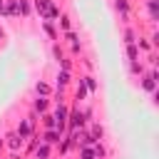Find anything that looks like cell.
<instances>
[{
  "label": "cell",
  "mask_w": 159,
  "mask_h": 159,
  "mask_svg": "<svg viewBox=\"0 0 159 159\" xmlns=\"http://www.w3.org/2000/svg\"><path fill=\"white\" fill-rule=\"evenodd\" d=\"M35 10L40 12V17L45 22H57V17H60V5L55 0H35Z\"/></svg>",
  "instance_id": "1"
},
{
  "label": "cell",
  "mask_w": 159,
  "mask_h": 159,
  "mask_svg": "<svg viewBox=\"0 0 159 159\" xmlns=\"http://www.w3.org/2000/svg\"><path fill=\"white\" fill-rule=\"evenodd\" d=\"M35 122H37V114H35V112H30L25 119H20V122H17L15 134H17L20 139H30V137H32V132H35Z\"/></svg>",
  "instance_id": "2"
},
{
  "label": "cell",
  "mask_w": 159,
  "mask_h": 159,
  "mask_svg": "<svg viewBox=\"0 0 159 159\" xmlns=\"http://www.w3.org/2000/svg\"><path fill=\"white\" fill-rule=\"evenodd\" d=\"M87 117H84V112L80 109V107H75L72 112H70V117H67V132H77V129H82V127H87Z\"/></svg>",
  "instance_id": "3"
},
{
  "label": "cell",
  "mask_w": 159,
  "mask_h": 159,
  "mask_svg": "<svg viewBox=\"0 0 159 159\" xmlns=\"http://www.w3.org/2000/svg\"><path fill=\"white\" fill-rule=\"evenodd\" d=\"M62 137H65V134H60L57 129H45V132L40 134V142H45V144H50V147H57Z\"/></svg>",
  "instance_id": "4"
},
{
  "label": "cell",
  "mask_w": 159,
  "mask_h": 159,
  "mask_svg": "<svg viewBox=\"0 0 159 159\" xmlns=\"http://www.w3.org/2000/svg\"><path fill=\"white\" fill-rule=\"evenodd\" d=\"M2 142H5V147H7L10 152H20V149H22V144H25V139H20L15 132H7V137H5Z\"/></svg>",
  "instance_id": "5"
},
{
  "label": "cell",
  "mask_w": 159,
  "mask_h": 159,
  "mask_svg": "<svg viewBox=\"0 0 159 159\" xmlns=\"http://www.w3.org/2000/svg\"><path fill=\"white\" fill-rule=\"evenodd\" d=\"M70 77H72L70 72H65V70H57V77H55V80H57V84H55V87H57V92H65V89L70 87V82H72Z\"/></svg>",
  "instance_id": "6"
},
{
  "label": "cell",
  "mask_w": 159,
  "mask_h": 159,
  "mask_svg": "<svg viewBox=\"0 0 159 159\" xmlns=\"http://www.w3.org/2000/svg\"><path fill=\"white\" fill-rule=\"evenodd\" d=\"M50 109V97H35L32 99V112L35 114H45Z\"/></svg>",
  "instance_id": "7"
},
{
  "label": "cell",
  "mask_w": 159,
  "mask_h": 159,
  "mask_svg": "<svg viewBox=\"0 0 159 159\" xmlns=\"http://www.w3.org/2000/svg\"><path fill=\"white\" fill-rule=\"evenodd\" d=\"M32 154H35V159H50L52 157V147L45 144V142H37V147L32 149Z\"/></svg>",
  "instance_id": "8"
},
{
  "label": "cell",
  "mask_w": 159,
  "mask_h": 159,
  "mask_svg": "<svg viewBox=\"0 0 159 159\" xmlns=\"http://www.w3.org/2000/svg\"><path fill=\"white\" fill-rule=\"evenodd\" d=\"M87 132H89V137H92L94 142H102V139H104V127H102L99 122H89V129H87Z\"/></svg>",
  "instance_id": "9"
},
{
  "label": "cell",
  "mask_w": 159,
  "mask_h": 159,
  "mask_svg": "<svg viewBox=\"0 0 159 159\" xmlns=\"http://www.w3.org/2000/svg\"><path fill=\"white\" fill-rule=\"evenodd\" d=\"M72 147H75V142H72V137H70V134H65V137L60 139V144H57V149H60V157H67Z\"/></svg>",
  "instance_id": "10"
},
{
  "label": "cell",
  "mask_w": 159,
  "mask_h": 159,
  "mask_svg": "<svg viewBox=\"0 0 159 159\" xmlns=\"http://www.w3.org/2000/svg\"><path fill=\"white\" fill-rule=\"evenodd\" d=\"M114 7L122 12V20H124V22H129V12H132V5H129V0H114Z\"/></svg>",
  "instance_id": "11"
},
{
  "label": "cell",
  "mask_w": 159,
  "mask_h": 159,
  "mask_svg": "<svg viewBox=\"0 0 159 159\" xmlns=\"http://www.w3.org/2000/svg\"><path fill=\"white\" fill-rule=\"evenodd\" d=\"M75 97H77V102H84V99L89 97V92H87V87H84V80H80V82L75 84Z\"/></svg>",
  "instance_id": "12"
},
{
  "label": "cell",
  "mask_w": 159,
  "mask_h": 159,
  "mask_svg": "<svg viewBox=\"0 0 159 159\" xmlns=\"http://www.w3.org/2000/svg\"><path fill=\"white\" fill-rule=\"evenodd\" d=\"M15 2H17V15H22V17H30V15H32L30 0H15Z\"/></svg>",
  "instance_id": "13"
},
{
  "label": "cell",
  "mask_w": 159,
  "mask_h": 159,
  "mask_svg": "<svg viewBox=\"0 0 159 159\" xmlns=\"http://www.w3.org/2000/svg\"><path fill=\"white\" fill-rule=\"evenodd\" d=\"M144 5H147V10H149L152 22H154V20H159V0H144Z\"/></svg>",
  "instance_id": "14"
},
{
  "label": "cell",
  "mask_w": 159,
  "mask_h": 159,
  "mask_svg": "<svg viewBox=\"0 0 159 159\" xmlns=\"http://www.w3.org/2000/svg\"><path fill=\"white\" fill-rule=\"evenodd\" d=\"M35 92H37V97H50V94H52V87H50L47 82L40 80V82L35 84Z\"/></svg>",
  "instance_id": "15"
},
{
  "label": "cell",
  "mask_w": 159,
  "mask_h": 159,
  "mask_svg": "<svg viewBox=\"0 0 159 159\" xmlns=\"http://www.w3.org/2000/svg\"><path fill=\"white\" fill-rule=\"evenodd\" d=\"M57 25H60V30H72V20H70V15L67 12H60V17H57Z\"/></svg>",
  "instance_id": "16"
},
{
  "label": "cell",
  "mask_w": 159,
  "mask_h": 159,
  "mask_svg": "<svg viewBox=\"0 0 159 159\" xmlns=\"http://www.w3.org/2000/svg\"><path fill=\"white\" fill-rule=\"evenodd\" d=\"M82 80H84V87H87V92H89V94H94V92H97V80H94L92 75H84Z\"/></svg>",
  "instance_id": "17"
},
{
  "label": "cell",
  "mask_w": 159,
  "mask_h": 159,
  "mask_svg": "<svg viewBox=\"0 0 159 159\" xmlns=\"http://www.w3.org/2000/svg\"><path fill=\"white\" fill-rule=\"evenodd\" d=\"M92 152H94V157H97V159H104V157L109 154V152H107V147H104L102 142H97V144H92Z\"/></svg>",
  "instance_id": "18"
},
{
  "label": "cell",
  "mask_w": 159,
  "mask_h": 159,
  "mask_svg": "<svg viewBox=\"0 0 159 159\" xmlns=\"http://www.w3.org/2000/svg\"><path fill=\"white\" fill-rule=\"evenodd\" d=\"M42 27H45V32L50 35V40H60V35H57V30H55V22H45V20H42Z\"/></svg>",
  "instance_id": "19"
},
{
  "label": "cell",
  "mask_w": 159,
  "mask_h": 159,
  "mask_svg": "<svg viewBox=\"0 0 159 159\" xmlns=\"http://www.w3.org/2000/svg\"><path fill=\"white\" fill-rule=\"evenodd\" d=\"M127 57H129V62H137V60H139V47H137V42H134V45H127Z\"/></svg>",
  "instance_id": "20"
},
{
  "label": "cell",
  "mask_w": 159,
  "mask_h": 159,
  "mask_svg": "<svg viewBox=\"0 0 159 159\" xmlns=\"http://www.w3.org/2000/svg\"><path fill=\"white\" fill-rule=\"evenodd\" d=\"M42 117V127L45 129H55V117L50 114V112H45V114H40Z\"/></svg>",
  "instance_id": "21"
},
{
  "label": "cell",
  "mask_w": 159,
  "mask_h": 159,
  "mask_svg": "<svg viewBox=\"0 0 159 159\" xmlns=\"http://www.w3.org/2000/svg\"><path fill=\"white\" fill-rule=\"evenodd\" d=\"M124 42H127V45H134V42H137V32H134L132 27L124 30Z\"/></svg>",
  "instance_id": "22"
},
{
  "label": "cell",
  "mask_w": 159,
  "mask_h": 159,
  "mask_svg": "<svg viewBox=\"0 0 159 159\" xmlns=\"http://www.w3.org/2000/svg\"><path fill=\"white\" fill-rule=\"evenodd\" d=\"M80 159H97L92 147H80Z\"/></svg>",
  "instance_id": "23"
},
{
  "label": "cell",
  "mask_w": 159,
  "mask_h": 159,
  "mask_svg": "<svg viewBox=\"0 0 159 159\" xmlns=\"http://www.w3.org/2000/svg\"><path fill=\"white\" fill-rule=\"evenodd\" d=\"M60 70L72 72V57H62V60H60Z\"/></svg>",
  "instance_id": "24"
},
{
  "label": "cell",
  "mask_w": 159,
  "mask_h": 159,
  "mask_svg": "<svg viewBox=\"0 0 159 159\" xmlns=\"http://www.w3.org/2000/svg\"><path fill=\"white\" fill-rule=\"evenodd\" d=\"M137 47H142V50H147V52H149V50H154V45H152V42H147L144 37H139V40H137Z\"/></svg>",
  "instance_id": "25"
},
{
  "label": "cell",
  "mask_w": 159,
  "mask_h": 159,
  "mask_svg": "<svg viewBox=\"0 0 159 159\" xmlns=\"http://www.w3.org/2000/svg\"><path fill=\"white\" fill-rule=\"evenodd\" d=\"M52 55H55V57H57V62H60V60H62V57H65V52H62V47H60V45H57V42H55V45H52Z\"/></svg>",
  "instance_id": "26"
},
{
  "label": "cell",
  "mask_w": 159,
  "mask_h": 159,
  "mask_svg": "<svg viewBox=\"0 0 159 159\" xmlns=\"http://www.w3.org/2000/svg\"><path fill=\"white\" fill-rule=\"evenodd\" d=\"M129 67H132V75H142V72H144V67L139 65V60H137V62H129Z\"/></svg>",
  "instance_id": "27"
},
{
  "label": "cell",
  "mask_w": 159,
  "mask_h": 159,
  "mask_svg": "<svg viewBox=\"0 0 159 159\" xmlns=\"http://www.w3.org/2000/svg\"><path fill=\"white\" fill-rule=\"evenodd\" d=\"M65 40H67V42H77V32H75V30H67V32H65Z\"/></svg>",
  "instance_id": "28"
},
{
  "label": "cell",
  "mask_w": 159,
  "mask_h": 159,
  "mask_svg": "<svg viewBox=\"0 0 159 159\" xmlns=\"http://www.w3.org/2000/svg\"><path fill=\"white\" fill-rule=\"evenodd\" d=\"M70 50H72V55L82 52V45H80V40H77V42H70Z\"/></svg>",
  "instance_id": "29"
},
{
  "label": "cell",
  "mask_w": 159,
  "mask_h": 159,
  "mask_svg": "<svg viewBox=\"0 0 159 159\" xmlns=\"http://www.w3.org/2000/svg\"><path fill=\"white\" fill-rule=\"evenodd\" d=\"M10 159H22V154L20 152H10Z\"/></svg>",
  "instance_id": "30"
},
{
  "label": "cell",
  "mask_w": 159,
  "mask_h": 159,
  "mask_svg": "<svg viewBox=\"0 0 159 159\" xmlns=\"http://www.w3.org/2000/svg\"><path fill=\"white\" fill-rule=\"evenodd\" d=\"M0 15H5V0H0Z\"/></svg>",
  "instance_id": "31"
},
{
  "label": "cell",
  "mask_w": 159,
  "mask_h": 159,
  "mask_svg": "<svg viewBox=\"0 0 159 159\" xmlns=\"http://www.w3.org/2000/svg\"><path fill=\"white\" fill-rule=\"evenodd\" d=\"M0 40H5V30H2V25H0Z\"/></svg>",
  "instance_id": "32"
},
{
  "label": "cell",
  "mask_w": 159,
  "mask_h": 159,
  "mask_svg": "<svg viewBox=\"0 0 159 159\" xmlns=\"http://www.w3.org/2000/svg\"><path fill=\"white\" fill-rule=\"evenodd\" d=\"M2 149H5V142H2V139H0V154H2Z\"/></svg>",
  "instance_id": "33"
},
{
  "label": "cell",
  "mask_w": 159,
  "mask_h": 159,
  "mask_svg": "<svg viewBox=\"0 0 159 159\" xmlns=\"http://www.w3.org/2000/svg\"><path fill=\"white\" fill-rule=\"evenodd\" d=\"M50 159H55V157H50Z\"/></svg>",
  "instance_id": "34"
}]
</instances>
